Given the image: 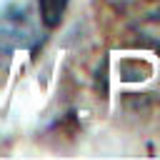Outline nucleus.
I'll return each instance as SVG.
<instances>
[{
	"instance_id": "2",
	"label": "nucleus",
	"mask_w": 160,
	"mask_h": 160,
	"mask_svg": "<svg viewBox=\"0 0 160 160\" xmlns=\"http://www.w3.org/2000/svg\"><path fill=\"white\" fill-rule=\"evenodd\" d=\"M68 5H70V0H38V12H40L42 28H48V30L58 28L68 12Z\"/></svg>"
},
{
	"instance_id": "1",
	"label": "nucleus",
	"mask_w": 160,
	"mask_h": 160,
	"mask_svg": "<svg viewBox=\"0 0 160 160\" xmlns=\"http://www.w3.org/2000/svg\"><path fill=\"white\" fill-rule=\"evenodd\" d=\"M40 42H42V35H40L32 15L22 5L10 2L0 10V55L38 48Z\"/></svg>"
}]
</instances>
